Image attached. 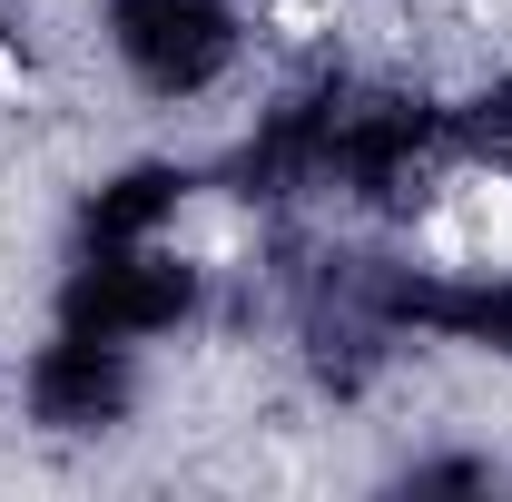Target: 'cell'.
<instances>
[{"label": "cell", "instance_id": "277c9868", "mask_svg": "<svg viewBox=\"0 0 512 502\" xmlns=\"http://www.w3.org/2000/svg\"><path fill=\"white\" fill-rule=\"evenodd\" d=\"M197 178L188 158H128L109 168L99 188L79 197V247H148V237H178V217L197 207Z\"/></svg>", "mask_w": 512, "mask_h": 502}, {"label": "cell", "instance_id": "7a4b0ae2", "mask_svg": "<svg viewBox=\"0 0 512 502\" xmlns=\"http://www.w3.org/2000/svg\"><path fill=\"white\" fill-rule=\"evenodd\" d=\"M99 50L148 109H197L247 60V10L237 0H109Z\"/></svg>", "mask_w": 512, "mask_h": 502}, {"label": "cell", "instance_id": "5b68a950", "mask_svg": "<svg viewBox=\"0 0 512 502\" xmlns=\"http://www.w3.org/2000/svg\"><path fill=\"white\" fill-rule=\"evenodd\" d=\"M0 50H10V10H0Z\"/></svg>", "mask_w": 512, "mask_h": 502}, {"label": "cell", "instance_id": "6da1fadb", "mask_svg": "<svg viewBox=\"0 0 512 502\" xmlns=\"http://www.w3.org/2000/svg\"><path fill=\"white\" fill-rule=\"evenodd\" d=\"M217 296L207 256H188L178 237H148V247H69L60 296H50V325H79V335H119V345H168L188 335Z\"/></svg>", "mask_w": 512, "mask_h": 502}, {"label": "cell", "instance_id": "3957f363", "mask_svg": "<svg viewBox=\"0 0 512 502\" xmlns=\"http://www.w3.org/2000/svg\"><path fill=\"white\" fill-rule=\"evenodd\" d=\"M20 414L30 434L50 443H99L138 414V345L119 335H79V325H50L20 365Z\"/></svg>", "mask_w": 512, "mask_h": 502}]
</instances>
